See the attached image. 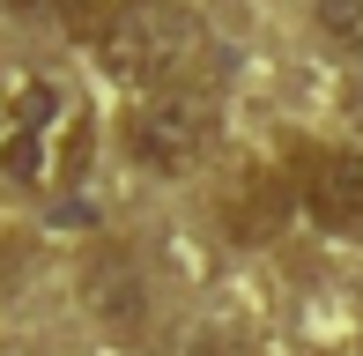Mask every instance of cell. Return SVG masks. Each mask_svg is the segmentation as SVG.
Returning a JSON list of instances; mask_svg holds the SVG:
<instances>
[{"instance_id": "cell-1", "label": "cell", "mask_w": 363, "mask_h": 356, "mask_svg": "<svg viewBox=\"0 0 363 356\" xmlns=\"http://www.w3.org/2000/svg\"><path fill=\"white\" fill-rule=\"evenodd\" d=\"M82 171H89V104L52 74L23 82L0 104V178L30 201H52Z\"/></svg>"}, {"instance_id": "cell-2", "label": "cell", "mask_w": 363, "mask_h": 356, "mask_svg": "<svg viewBox=\"0 0 363 356\" xmlns=\"http://www.w3.org/2000/svg\"><path fill=\"white\" fill-rule=\"evenodd\" d=\"M104 74L134 82V96H163V89H208L216 82V38L186 0H141L119 30L96 38Z\"/></svg>"}, {"instance_id": "cell-3", "label": "cell", "mask_w": 363, "mask_h": 356, "mask_svg": "<svg viewBox=\"0 0 363 356\" xmlns=\"http://www.w3.org/2000/svg\"><path fill=\"white\" fill-rule=\"evenodd\" d=\"M119 141L141 171H193L216 149V89H163V96H134L119 119Z\"/></svg>"}, {"instance_id": "cell-4", "label": "cell", "mask_w": 363, "mask_h": 356, "mask_svg": "<svg viewBox=\"0 0 363 356\" xmlns=\"http://www.w3.org/2000/svg\"><path fill=\"white\" fill-rule=\"evenodd\" d=\"M289 193L304 216L334 238H363V149H326V141H289Z\"/></svg>"}, {"instance_id": "cell-5", "label": "cell", "mask_w": 363, "mask_h": 356, "mask_svg": "<svg viewBox=\"0 0 363 356\" xmlns=\"http://www.w3.org/2000/svg\"><path fill=\"white\" fill-rule=\"evenodd\" d=\"M52 8H60V23H67L74 38H89V45H96L104 30H119L126 15L141 8V0H52Z\"/></svg>"}, {"instance_id": "cell-6", "label": "cell", "mask_w": 363, "mask_h": 356, "mask_svg": "<svg viewBox=\"0 0 363 356\" xmlns=\"http://www.w3.org/2000/svg\"><path fill=\"white\" fill-rule=\"evenodd\" d=\"M311 15H319L326 45H341V52H363V0H311Z\"/></svg>"}, {"instance_id": "cell-7", "label": "cell", "mask_w": 363, "mask_h": 356, "mask_svg": "<svg viewBox=\"0 0 363 356\" xmlns=\"http://www.w3.org/2000/svg\"><path fill=\"white\" fill-rule=\"evenodd\" d=\"M8 8H23V15H30V8H45V0H8Z\"/></svg>"}]
</instances>
